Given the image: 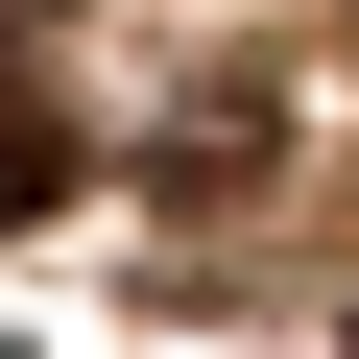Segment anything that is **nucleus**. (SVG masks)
Instances as JSON below:
<instances>
[{"mask_svg":"<svg viewBox=\"0 0 359 359\" xmlns=\"http://www.w3.org/2000/svg\"><path fill=\"white\" fill-rule=\"evenodd\" d=\"M72 168H96V144H72V120L25 96V72H0V216H48V192H72Z\"/></svg>","mask_w":359,"mask_h":359,"instance_id":"obj_1","label":"nucleus"}]
</instances>
